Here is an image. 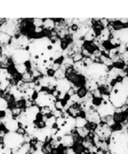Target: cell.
<instances>
[{"label":"cell","mask_w":128,"mask_h":154,"mask_svg":"<svg viewBox=\"0 0 128 154\" xmlns=\"http://www.w3.org/2000/svg\"><path fill=\"white\" fill-rule=\"evenodd\" d=\"M126 105H128V99L127 100V102H126Z\"/></svg>","instance_id":"obj_27"},{"label":"cell","mask_w":128,"mask_h":154,"mask_svg":"<svg viewBox=\"0 0 128 154\" xmlns=\"http://www.w3.org/2000/svg\"><path fill=\"white\" fill-rule=\"evenodd\" d=\"M109 95L112 105L115 108H121L128 99V87L122 82H118L112 87Z\"/></svg>","instance_id":"obj_3"},{"label":"cell","mask_w":128,"mask_h":154,"mask_svg":"<svg viewBox=\"0 0 128 154\" xmlns=\"http://www.w3.org/2000/svg\"><path fill=\"white\" fill-rule=\"evenodd\" d=\"M126 45H127V49H128V42H127V44H126Z\"/></svg>","instance_id":"obj_28"},{"label":"cell","mask_w":128,"mask_h":154,"mask_svg":"<svg viewBox=\"0 0 128 154\" xmlns=\"http://www.w3.org/2000/svg\"><path fill=\"white\" fill-rule=\"evenodd\" d=\"M73 84L67 78H64V79H61V80H59L57 81V83H56V90L60 91L62 94H67V91L72 88Z\"/></svg>","instance_id":"obj_6"},{"label":"cell","mask_w":128,"mask_h":154,"mask_svg":"<svg viewBox=\"0 0 128 154\" xmlns=\"http://www.w3.org/2000/svg\"><path fill=\"white\" fill-rule=\"evenodd\" d=\"M76 133H77V134H78L80 138L85 139V138H87V136L89 135L90 130L86 128V127L79 128H76Z\"/></svg>","instance_id":"obj_13"},{"label":"cell","mask_w":128,"mask_h":154,"mask_svg":"<svg viewBox=\"0 0 128 154\" xmlns=\"http://www.w3.org/2000/svg\"><path fill=\"white\" fill-rule=\"evenodd\" d=\"M109 149L111 154H128V130L118 129L112 131Z\"/></svg>","instance_id":"obj_1"},{"label":"cell","mask_w":128,"mask_h":154,"mask_svg":"<svg viewBox=\"0 0 128 154\" xmlns=\"http://www.w3.org/2000/svg\"><path fill=\"white\" fill-rule=\"evenodd\" d=\"M109 68L99 62H94L91 65H90L85 72V79L93 81L98 84L100 87L102 85L107 84Z\"/></svg>","instance_id":"obj_2"},{"label":"cell","mask_w":128,"mask_h":154,"mask_svg":"<svg viewBox=\"0 0 128 154\" xmlns=\"http://www.w3.org/2000/svg\"><path fill=\"white\" fill-rule=\"evenodd\" d=\"M122 70L119 68H116V67H113L112 69H109V72H108V79L107 81H112V80H115L116 79L117 77L119 75H121L122 74Z\"/></svg>","instance_id":"obj_9"},{"label":"cell","mask_w":128,"mask_h":154,"mask_svg":"<svg viewBox=\"0 0 128 154\" xmlns=\"http://www.w3.org/2000/svg\"><path fill=\"white\" fill-rule=\"evenodd\" d=\"M119 57H120V54H119L117 47H114V48H112L109 51V57L113 61V63L115 61V59H118Z\"/></svg>","instance_id":"obj_15"},{"label":"cell","mask_w":128,"mask_h":154,"mask_svg":"<svg viewBox=\"0 0 128 154\" xmlns=\"http://www.w3.org/2000/svg\"><path fill=\"white\" fill-rule=\"evenodd\" d=\"M100 59L101 61H102V63H103V64H104V65H106L108 68H109V66H111L112 64L114 63H113V61H112L109 57L103 55V54H102V56L100 57Z\"/></svg>","instance_id":"obj_16"},{"label":"cell","mask_w":128,"mask_h":154,"mask_svg":"<svg viewBox=\"0 0 128 154\" xmlns=\"http://www.w3.org/2000/svg\"><path fill=\"white\" fill-rule=\"evenodd\" d=\"M87 123H88V122L86 121L85 118L81 117V116H77V117H75V128H76L86 127Z\"/></svg>","instance_id":"obj_14"},{"label":"cell","mask_w":128,"mask_h":154,"mask_svg":"<svg viewBox=\"0 0 128 154\" xmlns=\"http://www.w3.org/2000/svg\"><path fill=\"white\" fill-rule=\"evenodd\" d=\"M43 27L45 29L49 30V31H52L55 28V22L54 20L51 18H45L44 19V25Z\"/></svg>","instance_id":"obj_12"},{"label":"cell","mask_w":128,"mask_h":154,"mask_svg":"<svg viewBox=\"0 0 128 154\" xmlns=\"http://www.w3.org/2000/svg\"><path fill=\"white\" fill-rule=\"evenodd\" d=\"M55 108L57 110H61L63 111V105L61 104V100H56V103H55Z\"/></svg>","instance_id":"obj_24"},{"label":"cell","mask_w":128,"mask_h":154,"mask_svg":"<svg viewBox=\"0 0 128 154\" xmlns=\"http://www.w3.org/2000/svg\"><path fill=\"white\" fill-rule=\"evenodd\" d=\"M113 36L118 37L121 40L122 44H127L128 42V28L118 29L113 33Z\"/></svg>","instance_id":"obj_7"},{"label":"cell","mask_w":128,"mask_h":154,"mask_svg":"<svg viewBox=\"0 0 128 154\" xmlns=\"http://www.w3.org/2000/svg\"><path fill=\"white\" fill-rule=\"evenodd\" d=\"M54 78L56 79L57 81H59V80H61V79H64V78H66V73H65V70H63V69H58V70H56L55 72V75H54Z\"/></svg>","instance_id":"obj_17"},{"label":"cell","mask_w":128,"mask_h":154,"mask_svg":"<svg viewBox=\"0 0 128 154\" xmlns=\"http://www.w3.org/2000/svg\"><path fill=\"white\" fill-rule=\"evenodd\" d=\"M74 144V139L71 134H65L61 141V145L66 148H71Z\"/></svg>","instance_id":"obj_8"},{"label":"cell","mask_w":128,"mask_h":154,"mask_svg":"<svg viewBox=\"0 0 128 154\" xmlns=\"http://www.w3.org/2000/svg\"><path fill=\"white\" fill-rule=\"evenodd\" d=\"M117 49H118V51H119V54H120V55H122L123 53H125V52L127 51V48L126 44H121V45H119V46L117 47Z\"/></svg>","instance_id":"obj_22"},{"label":"cell","mask_w":128,"mask_h":154,"mask_svg":"<svg viewBox=\"0 0 128 154\" xmlns=\"http://www.w3.org/2000/svg\"><path fill=\"white\" fill-rule=\"evenodd\" d=\"M121 22H128V19H126V20H122V19H121Z\"/></svg>","instance_id":"obj_26"},{"label":"cell","mask_w":128,"mask_h":154,"mask_svg":"<svg viewBox=\"0 0 128 154\" xmlns=\"http://www.w3.org/2000/svg\"><path fill=\"white\" fill-rule=\"evenodd\" d=\"M110 44H111L112 45H114V46H115V47H116V46L118 47L119 45H121L122 43H121V40L118 38V37L113 36V37L110 38Z\"/></svg>","instance_id":"obj_19"},{"label":"cell","mask_w":128,"mask_h":154,"mask_svg":"<svg viewBox=\"0 0 128 154\" xmlns=\"http://www.w3.org/2000/svg\"><path fill=\"white\" fill-rule=\"evenodd\" d=\"M96 37H97V33H96L95 29L93 28H91L84 36L83 40L85 42H93Z\"/></svg>","instance_id":"obj_10"},{"label":"cell","mask_w":128,"mask_h":154,"mask_svg":"<svg viewBox=\"0 0 128 154\" xmlns=\"http://www.w3.org/2000/svg\"><path fill=\"white\" fill-rule=\"evenodd\" d=\"M15 66H16V70L18 74L23 75L24 73L27 72V68L24 63H17V64H15Z\"/></svg>","instance_id":"obj_18"},{"label":"cell","mask_w":128,"mask_h":154,"mask_svg":"<svg viewBox=\"0 0 128 154\" xmlns=\"http://www.w3.org/2000/svg\"><path fill=\"white\" fill-rule=\"evenodd\" d=\"M111 34V32L109 30V28H104L103 30H101L100 34L98 35V37L100 38V39L103 41V42H105V41H108L109 38V36Z\"/></svg>","instance_id":"obj_11"},{"label":"cell","mask_w":128,"mask_h":154,"mask_svg":"<svg viewBox=\"0 0 128 154\" xmlns=\"http://www.w3.org/2000/svg\"><path fill=\"white\" fill-rule=\"evenodd\" d=\"M111 128L107 123H100L95 128V134L97 135L101 140H105L111 135Z\"/></svg>","instance_id":"obj_5"},{"label":"cell","mask_w":128,"mask_h":154,"mask_svg":"<svg viewBox=\"0 0 128 154\" xmlns=\"http://www.w3.org/2000/svg\"><path fill=\"white\" fill-rule=\"evenodd\" d=\"M72 58L74 63H77V62H79V61L82 60V59L84 58V57H83V55H82V53H81V52H79V53L74 54Z\"/></svg>","instance_id":"obj_21"},{"label":"cell","mask_w":128,"mask_h":154,"mask_svg":"<svg viewBox=\"0 0 128 154\" xmlns=\"http://www.w3.org/2000/svg\"><path fill=\"white\" fill-rule=\"evenodd\" d=\"M115 107L112 105L109 100L101 99L100 103L97 106V111L102 119L113 116L115 113Z\"/></svg>","instance_id":"obj_4"},{"label":"cell","mask_w":128,"mask_h":154,"mask_svg":"<svg viewBox=\"0 0 128 154\" xmlns=\"http://www.w3.org/2000/svg\"><path fill=\"white\" fill-rule=\"evenodd\" d=\"M33 24L35 28L38 27H43L44 25V19H39V18H34L33 20Z\"/></svg>","instance_id":"obj_20"},{"label":"cell","mask_w":128,"mask_h":154,"mask_svg":"<svg viewBox=\"0 0 128 154\" xmlns=\"http://www.w3.org/2000/svg\"><path fill=\"white\" fill-rule=\"evenodd\" d=\"M39 92H37V91H34V93L32 94L31 95V99L32 100H34V101H36L38 98H39Z\"/></svg>","instance_id":"obj_25"},{"label":"cell","mask_w":128,"mask_h":154,"mask_svg":"<svg viewBox=\"0 0 128 154\" xmlns=\"http://www.w3.org/2000/svg\"><path fill=\"white\" fill-rule=\"evenodd\" d=\"M16 133H17L19 135H21V136L23 137V136H25L27 134V130H26L25 128H18L17 130L16 131Z\"/></svg>","instance_id":"obj_23"}]
</instances>
